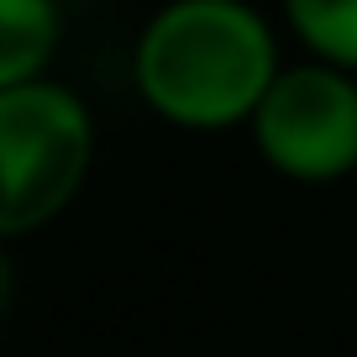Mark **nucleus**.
<instances>
[{
    "mask_svg": "<svg viewBox=\"0 0 357 357\" xmlns=\"http://www.w3.org/2000/svg\"><path fill=\"white\" fill-rule=\"evenodd\" d=\"M252 147L294 184H336L357 168V68L310 58L284 63L247 121Z\"/></svg>",
    "mask_w": 357,
    "mask_h": 357,
    "instance_id": "nucleus-3",
    "label": "nucleus"
},
{
    "mask_svg": "<svg viewBox=\"0 0 357 357\" xmlns=\"http://www.w3.org/2000/svg\"><path fill=\"white\" fill-rule=\"evenodd\" d=\"M279 68V37L247 0H168L132 47L142 105L184 132L247 126Z\"/></svg>",
    "mask_w": 357,
    "mask_h": 357,
    "instance_id": "nucleus-1",
    "label": "nucleus"
},
{
    "mask_svg": "<svg viewBox=\"0 0 357 357\" xmlns=\"http://www.w3.org/2000/svg\"><path fill=\"white\" fill-rule=\"evenodd\" d=\"M58 6L63 0H0V84L47 74L58 53Z\"/></svg>",
    "mask_w": 357,
    "mask_h": 357,
    "instance_id": "nucleus-4",
    "label": "nucleus"
},
{
    "mask_svg": "<svg viewBox=\"0 0 357 357\" xmlns=\"http://www.w3.org/2000/svg\"><path fill=\"white\" fill-rule=\"evenodd\" d=\"M95 163V116L53 74L0 84V231L53 226Z\"/></svg>",
    "mask_w": 357,
    "mask_h": 357,
    "instance_id": "nucleus-2",
    "label": "nucleus"
},
{
    "mask_svg": "<svg viewBox=\"0 0 357 357\" xmlns=\"http://www.w3.org/2000/svg\"><path fill=\"white\" fill-rule=\"evenodd\" d=\"M279 11L310 58L357 68V0H279Z\"/></svg>",
    "mask_w": 357,
    "mask_h": 357,
    "instance_id": "nucleus-5",
    "label": "nucleus"
}]
</instances>
